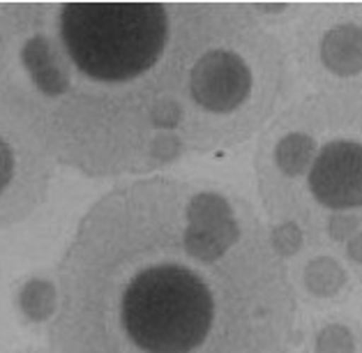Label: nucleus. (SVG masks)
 Masks as SVG:
<instances>
[{"label":"nucleus","mask_w":362,"mask_h":353,"mask_svg":"<svg viewBox=\"0 0 362 353\" xmlns=\"http://www.w3.org/2000/svg\"><path fill=\"white\" fill-rule=\"evenodd\" d=\"M189 3H0V102L54 162L150 173L187 148Z\"/></svg>","instance_id":"obj_2"},{"label":"nucleus","mask_w":362,"mask_h":353,"mask_svg":"<svg viewBox=\"0 0 362 353\" xmlns=\"http://www.w3.org/2000/svg\"><path fill=\"white\" fill-rule=\"evenodd\" d=\"M344 282V270L334 263V259H316L307 266V284L314 294L328 296L337 291Z\"/></svg>","instance_id":"obj_7"},{"label":"nucleus","mask_w":362,"mask_h":353,"mask_svg":"<svg viewBox=\"0 0 362 353\" xmlns=\"http://www.w3.org/2000/svg\"><path fill=\"white\" fill-rule=\"evenodd\" d=\"M305 35L316 37V60L344 91H362V7H330L309 19Z\"/></svg>","instance_id":"obj_6"},{"label":"nucleus","mask_w":362,"mask_h":353,"mask_svg":"<svg viewBox=\"0 0 362 353\" xmlns=\"http://www.w3.org/2000/svg\"><path fill=\"white\" fill-rule=\"evenodd\" d=\"M296 296L272 233L217 183L116 185L58 266L51 353H286Z\"/></svg>","instance_id":"obj_1"},{"label":"nucleus","mask_w":362,"mask_h":353,"mask_svg":"<svg viewBox=\"0 0 362 353\" xmlns=\"http://www.w3.org/2000/svg\"><path fill=\"white\" fill-rule=\"evenodd\" d=\"M259 185L281 224L309 228L316 213L351 219L362 208V91H321L281 111L256 155Z\"/></svg>","instance_id":"obj_4"},{"label":"nucleus","mask_w":362,"mask_h":353,"mask_svg":"<svg viewBox=\"0 0 362 353\" xmlns=\"http://www.w3.org/2000/svg\"><path fill=\"white\" fill-rule=\"evenodd\" d=\"M346 254L351 261H356L362 266V233H358L356 238H351L349 245H346Z\"/></svg>","instance_id":"obj_10"},{"label":"nucleus","mask_w":362,"mask_h":353,"mask_svg":"<svg viewBox=\"0 0 362 353\" xmlns=\"http://www.w3.org/2000/svg\"><path fill=\"white\" fill-rule=\"evenodd\" d=\"M272 243H275V250L281 257H288L300 250V243H303V231L293 224H279L275 231H272Z\"/></svg>","instance_id":"obj_9"},{"label":"nucleus","mask_w":362,"mask_h":353,"mask_svg":"<svg viewBox=\"0 0 362 353\" xmlns=\"http://www.w3.org/2000/svg\"><path fill=\"white\" fill-rule=\"evenodd\" d=\"M288 69L277 37L252 7L189 3L185 127L189 153L254 137L286 97Z\"/></svg>","instance_id":"obj_3"},{"label":"nucleus","mask_w":362,"mask_h":353,"mask_svg":"<svg viewBox=\"0 0 362 353\" xmlns=\"http://www.w3.org/2000/svg\"><path fill=\"white\" fill-rule=\"evenodd\" d=\"M319 353H353V337L344 325H330L319 335Z\"/></svg>","instance_id":"obj_8"},{"label":"nucleus","mask_w":362,"mask_h":353,"mask_svg":"<svg viewBox=\"0 0 362 353\" xmlns=\"http://www.w3.org/2000/svg\"><path fill=\"white\" fill-rule=\"evenodd\" d=\"M54 164L28 125L0 102V228L21 224L44 204Z\"/></svg>","instance_id":"obj_5"}]
</instances>
